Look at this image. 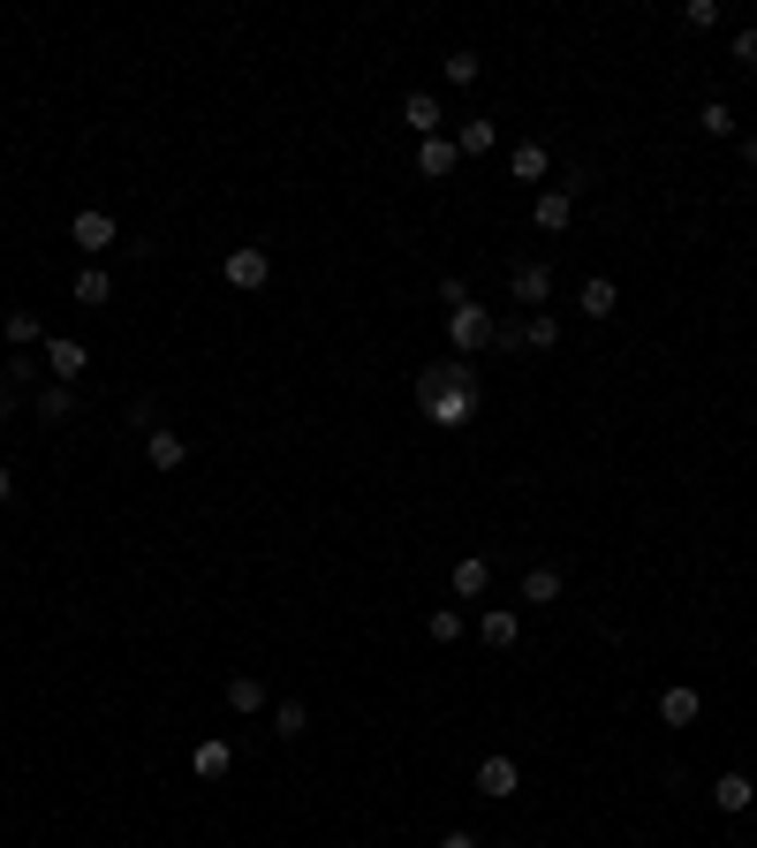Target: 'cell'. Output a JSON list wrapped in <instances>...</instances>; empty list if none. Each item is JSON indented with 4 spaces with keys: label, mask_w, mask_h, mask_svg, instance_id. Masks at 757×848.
I'll return each instance as SVG.
<instances>
[{
    "label": "cell",
    "mask_w": 757,
    "mask_h": 848,
    "mask_svg": "<svg viewBox=\"0 0 757 848\" xmlns=\"http://www.w3.org/2000/svg\"><path fill=\"white\" fill-rule=\"evenodd\" d=\"M91 364V348L84 341H53L46 334V371H53V386H76V371Z\"/></svg>",
    "instance_id": "cell-7"
},
{
    "label": "cell",
    "mask_w": 757,
    "mask_h": 848,
    "mask_svg": "<svg viewBox=\"0 0 757 848\" xmlns=\"http://www.w3.org/2000/svg\"><path fill=\"white\" fill-rule=\"evenodd\" d=\"M561 599V568H530L523 576V606H553Z\"/></svg>",
    "instance_id": "cell-21"
},
{
    "label": "cell",
    "mask_w": 757,
    "mask_h": 848,
    "mask_svg": "<svg viewBox=\"0 0 757 848\" xmlns=\"http://www.w3.org/2000/svg\"><path fill=\"white\" fill-rule=\"evenodd\" d=\"M8 501H15V478H8V470H0V508H8Z\"/></svg>",
    "instance_id": "cell-34"
},
{
    "label": "cell",
    "mask_w": 757,
    "mask_h": 848,
    "mask_svg": "<svg viewBox=\"0 0 757 848\" xmlns=\"http://www.w3.org/2000/svg\"><path fill=\"white\" fill-rule=\"evenodd\" d=\"M0 341H8V356H23V348H46V327H38L30 311H8V319H0Z\"/></svg>",
    "instance_id": "cell-16"
},
{
    "label": "cell",
    "mask_w": 757,
    "mask_h": 848,
    "mask_svg": "<svg viewBox=\"0 0 757 848\" xmlns=\"http://www.w3.org/2000/svg\"><path fill=\"white\" fill-rule=\"evenodd\" d=\"M266 281H273V258L258 243H235L228 250V288H266Z\"/></svg>",
    "instance_id": "cell-4"
},
{
    "label": "cell",
    "mask_w": 757,
    "mask_h": 848,
    "mask_svg": "<svg viewBox=\"0 0 757 848\" xmlns=\"http://www.w3.org/2000/svg\"><path fill=\"white\" fill-rule=\"evenodd\" d=\"M303 727H310V712H303L296 697H289V704H273V735H281V742H303Z\"/></svg>",
    "instance_id": "cell-24"
},
{
    "label": "cell",
    "mask_w": 757,
    "mask_h": 848,
    "mask_svg": "<svg viewBox=\"0 0 757 848\" xmlns=\"http://www.w3.org/2000/svg\"><path fill=\"white\" fill-rule=\"evenodd\" d=\"M492 334H500V319L485 311V304H462V311H448V341L462 348V356H477V348H492Z\"/></svg>",
    "instance_id": "cell-2"
},
{
    "label": "cell",
    "mask_w": 757,
    "mask_h": 848,
    "mask_svg": "<svg viewBox=\"0 0 757 848\" xmlns=\"http://www.w3.org/2000/svg\"><path fill=\"white\" fill-rule=\"evenodd\" d=\"M258 704H266V681H258V675H235V681H228V712H258Z\"/></svg>",
    "instance_id": "cell-23"
},
{
    "label": "cell",
    "mask_w": 757,
    "mask_h": 848,
    "mask_svg": "<svg viewBox=\"0 0 757 848\" xmlns=\"http://www.w3.org/2000/svg\"><path fill=\"white\" fill-rule=\"evenodd\" d=\"M114 235H122V228H114V212H107V205H84V212L69 220V243H76L84 258H99V250H114Z\"/></svg>",
    "instance_id": "cell-3"
},
{
    "label": "cell",
    "mask_w": 757,
    "mask_h": 848,
    "mask_svg": "<svg viewBox=\"0 0 757 848\" xmlns=\"http://www.w3.org/2000/svg\"><path fill=\"white\" fill-rule=\"evenodd\" d=\"M743 168H757V137H743Z\"/></svg>",
    "instance_id": "cell-35"
},
{
    "label": "cell",
    "mask_w": 757,
    "mask_h": 848,
    "mask_svg": "<svg viewBox=\"0 0 757 848\" xmlns=\"http://www.w3.org/2000/svg\"><path fill=\"white\" fill-rule=\"evenodd\" d=\"M477 637H485L492 652H515V637H523V622H515L508 606H485V614H477Z\"/></svg>",
    "instance_id": "cell-12"
},
{
    "label": "cell",
    "mask_w": 757,
    "mask_h": 848,
    "mask_svg": "<svg viewBox=\"0 0 757 848\" xmlns=\"http://www.w3.org/2000/svg\"><path fill=\"white\" fill-rule=\"evenodd\" d=\"M485 591H492V561H485V553L454 561V599H485Z\"/></svg>",
    "instance_id": "cell-17"
},
{
    "label": "cell",
    "mask_w": 757,
    "mask_h": 848,
    "mask_svg": "<svg viewBox=\"0 0 757 848\" xmlns=\"http://www.w3.org/2000/svg\"><path fill=\"white\" fill-rule=\"evenodd\" d=\"M515 788H523V765H515V758H477V796L508 803Z\"/></svg>",
    "instance_id": "cell-6"
},
{
    "label": "cell",
    "mask_w": 757,
    "mask_h": 848,
    "mask_svg": "<svg viewBox=\"0 0 757 848\" xmlns=\"http://www.w3.org/2000/svg\"><path fill=\"white\" fill-rule=\"evenodd\" d=\"M477 76H485L477 53H448V84H477Z\"/></svg>",
    "instance_id": "cell-29"
},
{
    "label": "cell",
    "mask_w": 757,
    "mask_h": 848,
    "mask_svg": "<svg viewBox=\"0 0 757 848\" xmlns=\"http://www.w3.org/2000/svg\"><path fill=\"white\" fill-rule=\"evenodd\" d=\"M576 311H584V319H613V311H621V288H613L606 273H591L584 296H576Z\"/></svg>",
    "instance_id": "cell-15"
},
{
    "label": "cell",
    "mask_w": 757,
    "mask_h": 848,
    "mask_svg": "<svg viewBox=\"0 0 757 848\" xmlns=\"http://www.w3.org/2000/svg\"><path fill=\"white\" fill-rule=\"evenodd\" d=\"M107 296H114V281H107L99 266H84V273H76V304H107Z\"/></svg>",
    "instance_id": "cell-28"
},
{
    "label": "cell",
    "mask_w": 757,
    "mask_h": 848,
    "mask_svg": "<svg viewBox=\"0 0 757 848\" xmlns=\"http://www.w3.org/2000/svg\"><path fill=\"white\" fill-rule=\"evenodd\" d=\"M697 712H705V697H697L689 681H674V689H659V720H667V727H689Z\"/></svg>",
    "instance_id": "cell-13"
},
{
    "label": "cell",
    "mask_w": 757,
    "mask_h": 848,
    "mask_svg": "<svg viewBox=\"0 0 757 848\" xmlns=\"http://www.w3.org/2000/svg\"><path fill=\"white\" fill-rule=\"evenodd\" d=\"M553 341H561V327H553L546 311H530V319H523V348H538V356H546Z\"/></svg>",
    "instance_id": "cell-26"
},
{
    "label": "cell",
    "mask_w": 757,
    "mask_h": 848,
    "mask_svg": "<svg viewBox=\"0 0 757 848\" xmlns=\"http://www.w3.org/2000/svg\"><path fill=\"white\" fill-rule=\"evenodd\" d=\"M697 130H705V137H735V107H728V99H705V107H697Z\"/></svg>",
    "instance_id": "cell-22"
},
{
    "label": "cell",
    "mask_w": 757,
    "mask_h": 848,
    "mask_svg": "<svg viewBox=\"0 0 757 848\" xmlns=\"http://www.w3.org/2000/svg\"><path fill=\"white\" fill-rule=\"evenodd\" d=\"M454 168H462V152H454V137H425V145H417V174H432V182H448Z\"/></svg>",
    "instance_id": "cell-14"
},
{
    "label": "cell",
    "mask_w": 757,
    "mask_h": 848,
    "mask_svg": "<svg viewBox=\"0 0 757 848\" xmlns=\"http://www.w3.org/2000/svg\"><path fill=\"white\" fill-rule=\"evenodd\" d=\"M417 409H425L440 432L469 425V417H477V371H469V364H425V371H417Z\"/></svg>",
    "instance_id": "cell-1"
},
{
    "label": "cell",
    "mask_w": 757,
    "mask_h": 848,
    "mask_svg": "<svg viewBox=\"0 0 757 848\" xmlns=\"http://www.w3.org/2000/svg\"><path fill=\"white\" fill-rule=\"evenodd\" d=\"M440 304H448V311H462V304H469V281H462V273H448V281H440Z\"/></svg>",
    "instance_id": "cell-31"
},
{
    "label": "cell",
    "mask_w": 757,
    "mask_h": 848,
    "mask_svg": "<svg viewBox=\"0 0 757 848\" xmlns=\"http://www.w3.org/2000/svg\"><path fill=\"white\" fill-rule=\"evenodd\" d=\"M69 409H76L69 386H46V394H38V425H69Z\"/></svg>",
    "instance_id": "cell-25"
},
{
    "label": "cell",
    "mask_w": 757,
    "mask_h": 848,
    "mask_svg": "<svg viewBox=\"0 0 757 848\" xmlns=\"http://www.w3.org/2000/svg\"><path fill=\"white\" fill-rule=\"evenodd\" d=\"M530 220H538L546 235H561V228L576 220V197H569V189H538V205H530Z\"/></svg>",
    "instance_id": "cell-11"
},
{
    "label": "cell",
    "mask_w": 757,
    "mask_h": 848,
    "mask_svg": "<svg viewBox=\"0 0 757 848\" xmlns=\"http://www.w3.org/2000/svg\"><path fill=\"white\" fill-rule=\"evenodd\" d=\"M508 296H515V304H530V311H538V304H546V296H553V266H546V258H523V266H515V273H508Z\"/></svg>",
    "instance_id": "cell-5"
},
{
    "label": "cell",
    "mask_w": 757,
    "mask_h": 848,
    "mask_svg": "<svg viewBox=\"0 0 757 848\" xmlns=\"http://www.w3.org/2000/svg\"><path fill=\"white\" fill-rule=\"evenodd\" d=\"M750 803H757L750 773H720V781H712V811H728V819H743Z\"/></svg>",
    "instance_id": "cell-10"
},
{
    "label": "cell",
    "mask_w": 757,
    "mask_h": 848,
    "mask_svg": "<svg viewBox=\"0 0 757 848\" xmlns=\"http://www.w3.org/2000/svg\"><path fill=\"white\" fill-rule=\"evenodd\" d=\"M190 773H197V781H228V773H235V750H228L220 735H205V742L190 750Z\"/></svg>",
    "instance_id": "cell-9"
},
{
    "label": "cell",
    "mask_w": 757,
    "mask_h": 848,
    "mask_svg": "<svg viewBox=\"0 0 757 848\" xmlns=\"http://www.w3.org/2000/svg\"><path fill=\"white\" fill-rule=\"evenodd\" d=\"M492 145H500V130H492V122H485V114H477V122H462V130H454V152H462V160H485V152H492Z\"/></svg>",
    "instance_id": "cell-19"
},
{
    "label": "cell",
    "mask_w": 757,
    "mask_h": 848,
    "mask_svg": "<svg viewBox=\"0 0 757 848\" xmlns=\"http://www.w3.org/2000/svg\"><path fill=\"white\" fill-rule=\"evenodd\" d=\"M425 637H432V644H462V614H454V606H432Z\"/></svg>",
    "instance_id": "cell-27"
},
{
    "label": "cell",
    "mask_w": 757,
    "mask_h": 848,
    "mask_svg": "<svg viewBox=\"0 0 757 848\" xmlns=\"http://www.w3.org/2000/svg\"><path fill=\"white\" fill-rule=\"evenodd\" d=\"M735 61H743V69H757V23H750V30H735Z\"/></svg>",
    "instance_id": "cell-32"
},
{
    "label": "cell",
    "mask_w": 757,
    "mask_h": 848,
    "mask_svg": "<svg viewBox=\"0 0 757 848\" xmlns=\"http://www.w3.org/2000/svg\"><path fill=\"white\" fill-rule=\"evenodd\" d=\"M440 848H485L477 834H440Z\"/></svg>",
    "instance_id": "cell-33"
},
{
    "label": "cell",
    "mask_w": 757,
    "mask_h": 848,
    "mask_svg": "<svg viewBox=\"0 0 757 848\" xmlns=\"http://www.w3.org/2000/svg\"><path fill=\"white\" fill-rule=\"evenodd\" d=\"M145 455H151V470H182V463H190V440H182L174 425H151V432H145Z\"/></svg>",
    "instance_id": "cell-8"
},
{
    "label": "cell",
    "mask_w": 757,
    "mask_h": 848,
    "mask_svg": "<svg viewBox=\"0 0 757 848\" xmlns=\"http://www.w3.org/2000/svg\"><path fill=\"white\" fill-rule=\"evenodd\" d=\"M546 168H553L546 145H515V152H508V174H515V182H546Z\"/></svg>",
    "instance_id": "cell-20"
},
{
    "label": "cell",
    "mask_w": 757,
    "mask_h": 848,
    "mask_svg": "<svg viewBox=\"0 0 757 848\" xmlns=\"http://www.w3.org/2000/svg\"><path fill=\"white\" fill-rule=\"evenodd\" d=\"M682 23H689V30H712V23H720V0H689Z\"/></svg>",
    "instance_id": "cell-30"
},
{
    "label": "cell",
    "mask_w": 757,
    "mask_h": 848,
    "mask_svg": "<svg viewBox=\"0 0 757 848\" xmlns=\"http://www.w3.org/2000/svg\"><path fill=\"white\" fill-rule=\"evenodd\" d=\"M402 122H410L417 137H440V99H432V91H410V99H402Z\"/></svg>",
    "instance_id": "cell-18"
}]
</instances>
